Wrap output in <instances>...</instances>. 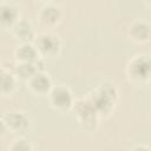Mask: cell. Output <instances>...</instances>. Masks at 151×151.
<instances>
[{
    "label": "cell",
    "mask_w": 151,
    "mask_h": 151,
    "mask_svg": "<svg viewBox=\"0 0 151 151\" xmlns=\"http://www.w3.org/2000/svg\"><path fill=\"white\" fill-rule=\"evenodd\" d=\"M2 71H4V70H2V68H1V67H0V73H1V72H2Z\"/></svg>",
    "instance_id": "18"
},
{
    "label": "cell",
    "mask_w": 151,
    "mask_h": 151,
    "mask_svg": "<svg viewBox=\"0 0 151 151\" xmlns=\"http://www.w3.org/2000/svg\"><path fill=\"white\" fill-rule=\"evenodd\" d=\"M8 150H13V151H32L33 150V145L31 144V142L26 140L24 137H19L11 145H8Z\"/></svg>",
    "instance_id": "15"
},
{
    "label": "cell",
    "mask_w": 151,
    "mask_h": 151,
    "mask_svg": "<svg viewBox=\"0 0 151 151\" xmlns=\"http://www.w3.org/2000/svg\"><path fill=\"white\" fill-rule=\"evenodd\" d=\"M126 77L131 84L147 85L150 81V58L136 55L126 65Z\"/></svg>",
    "instance_id": "2"
},
{
    "label": "cell",
    "mask_w": 151,
    "mask_h": 151,
    "mask_svg": "<svg viewBox=\"0 0 151 151\" xmlns=\"http://www.w3.org/2000/svg\"><path fill=\"white\" fill-rule=\"evenodd\" d=\"M38 19L41 25H44L46 27H53L60 22L61 12L54 5H46L39 11Z\"/></svg>",
    "instance_id": "12"
},
{
    "label": "cell",
    "mask_w": 151,
    "mask_h": 151,
    "mask_svg": "<svg viewBox=\"0 0 151 151\" xmlns=\"http://www.w3.org/2000/svg\"><path fill=\"white\" fill-rule=\"evenodd\" d=\"M17 63H35L42 59L33 42H21L14 51Z\"/></svg>",
    "instance_id": "10"
},
{
    "label": "cell",
    "mask_w": 151,
    "mask_h": 151,
    "mask_svg": "<svg viewBox=\"0 0 151 151\" xmlns=\"http://www.w3.org/2000/svg\"><path fill=\"white\" fill-rule=\"evenodd\" d=\"M19 20V11L12 4L0 2V28L11 29Z\"/></svg>",
    "instance_id": "11"
},
{
    "label": "cell",
    "mask_w": 151,
    "mask_h": 151,
    "mask_svg": "<svg viewBox=\"0 0 151 151\" xmlns=\"http://www.w3.org/2000/svg\"><path fill=\"white\" fill-rule=\"evenodd\" d=\"M27 88L35 96H47L50 93V91L52 90L53 85H52V80L48 77V74H46L44 71L37 72L35 74H33L27 81Z\"/></svg>",
    "instance_id": "7"
},
{
    "label": "cell",
    "mask_w": 151,
    "mask_h": 151,
    "mask_svg": "<svg viewBox=\"0 0 151 151\" xmlns=\"http://www.w3.org/2000/svg\"><path fill=\"white\" fill-rule=\"evenodd\" d=\"M73 109L77 116L78 123L84 131L93 132L97 130L99 114L93 107L92 103L88 100V98H84L74 101Z\"/></svg>",
    "instance_id": "3"
},
{
    "label": "cell",
    "mask_w": 151,
    "mask_h": 151,
    "mask_svg": "<svg viewBox=\"0 0 151 151\" xmlns=\"http://www.w3.org/2000/svg\"><path fill=\"white\" fill-rule=\"evenodd\" d=\"M2 119L5 122L7 131L12 132L13 134H17L19 137H25L29 131L31 122L29 118L24 112H19V111L7 112Z\"/></svg>",
    "instance_id": "6"
},
{
    "label": "cell",
    "mask_w": 151,
    "mask_h": 151,
    "mask_svg": "<svg viewBox=\"0 0 151 151\" xmlns=\"http://www.w3.org/2000/svg\"><path fill=\"white\" fill-rule=\"evenodd\" d=\"M87 98L92 103L99 117H109L114 110L118 99V90L114 84L106 81L94 88Z\"/></svg>",
    "instance_id": "1"
},
{
    "label": "cell",
    "mask_w": 151,
    "mask_h": 151,
    "mask_svg": "<svg viewBox=\"0 0 151 151\" xmlns=\"http://www.w3.org/2000/svg\"><path fill=\"white\" fill-rule=\"evenodd\" d=\"M11 31L13 37L20 42H33L35 39V33L32 24L25 19H19L12 26Z\"/></svg>",
    "instance_id": "8"
},
{
    "label": "cell",
    "mask_w": 151,
    "mask_h": 151,
    "mask_svg": "<svg viewBox=\"0 0 151 151\" xmlns=\"http://www.w3.org/2000/svg\"><path fill=\"white\" fill-rule=\"evenodd\" d=\"M6 132H7V127L5 125V122H4V119H0V137L4 136Z\"/></svg>",
    "instance_id": "16"
},
{
    "label": "cell",
    "mask_w": 151,
    "mask_h": 151,
    "mask_svg": "<svg viewBox=\"0 0 151 151\" xmlns=\"http://www.w3.org/2000/svg\"><path fill=\"white\" fill-rule=\"evenodd\" d=\"M50 100V106L58 112H67L73 109L74 98L71 90L64 85L53 86L47 94Z\"/></svg>",
    "instance_id": "4"
},
{
    "label": "cell",
    "mask_w": 151,
    "mask_h": 151,
    "mask_svg": "<svg viewBox=\"0 0 151 151\" xmlns=\"http://www.w3.org/2000/svg\"><path fill=\"white\" fill-rule=\"evenodd\" d=\"M40 71H44L42 59H39L35 63H18L17 78L26 83L33 74H35L37 72H40Z\"/></svg>",
    "instance_id": "13"
},
{
    "label": "cell",
    "mask_w": 151,
    "mask_h": 151,
    "mask_svg": "<svg viewBox=\"0 0 151 151\" xmlns=\"http://www.w3.org/2000/svg\"><path fill=\"white\" fill-rule=\"evenodd\" d=\"M131 150H137V151L145 150V151H150V146H147V145H136V146H132Z\"/></svg>",
    "instance_id": "17"
},
{
    "label": "cell",
    "mask_w": 151,
    "mask_h": 151,
    "mask_svg": "<svg viewBox=\"0 0 151 151\" xmlns=\"http://www.w3.org/2000/svg\"><path fill=\"white\" fill-rule=\"evenodd\" d=\"M33 45L35 46L39 55L42 59L55 58L59 55L61 50L60 39L57 35L51 33H42V34H39L38 37L35 35Z\"/></svg>",
    "instance_id": "5"
},
{
    "label": "cell",
    "mask_w": 151,
    "mask_h": 151,
    "mask_svg": "<svg viewBox=\"0 0 151 151\" xmlns=\"http://www.w3.org/2000/svg\"><path fill=\"white\" fill-rule=\"evenodd\" d=\"M130 39L138 44H145L151 38V27L146 21H134L129 26Z\"/></svg>",
    "instance_id": "9"
},
{
    "label": "cell",
    "mask_w": 151,
    "mask_h": 151,
    "mask_svg": "<svg viewBox=\"0 0 151 151\" xmlns=\"http://www.w3.org/2000/svg\"><path fill=\"white\" fill-rule=\"evenodd\" d=\"M15 90H17V78L6 71H2L0 73V96L9 97L15 92Z\"/></svg>",
    "instance_id": "14"
}]
</instances>
